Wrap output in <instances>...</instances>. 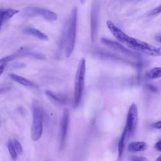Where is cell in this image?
Listing matches in <instances>:
<instances>
[{"mask_svg":"<svg viewBox=\"0 0 161 161\" xmlns=\"http://www.w3.org/2000/svg\"><path fill=\"white\" fill-rule=\"evenodd\" d=\"M23 32L26 35L33 36L41 40L47 41L48 39V36L45 33L35 28H31V27L26 28L23 30Z\"/></svg>","mask_w":161,"mask_h":161,"instance_id":"obj_10","label":"cell"},{"mask_svg":"<svg viewBox=\"0 0 161 161\" xmlns=\"http://www.w3.org/2000/svg\"><path fill=\"white\" fill-rule=\"evenodd\" d=\"M99 21V6L94 2L92 4L91 12V38L92 42H94L97 36Z\"/></svg>","mask_w":161,"mask_h":161,"instance_id":"obj_7","label":"cell"},{"mask_svg":"<svg viewBox=\"0 0 161 161\" xmlns=\"http://www.w3.org/2000/svg\"><path fill=\"white\" fill-rule=\"evenodd\" d=\"M9 89H10V86H8V85H6V86H3L2 87H0V94L6 92Z\"/></svg>","mask_w":161,"mask_h":161,"instance_id":"obj_21","label":"cell"},{"mask_svg":"<svg viewBox=\"0 0 161 161\" xmlns=\"http://www.w3.org/2000/svg\"><path fill=\"white\" fill-rule=\"evenodd\" d=\"M138 122V110L136 105L135 103L130 106L126 116V126L124 131L126 132L128 138L135 131Z\"/></svg>","mask_w":161,"mask_h":161,"instance_id":"obj_5","label":"cell"},{"mask_svg":"<svg viewBox=\"0 0 161 161\" xmlns=\"http://www.w3.org/2000/svg\"><path fill=\"white\" fill-rule=\"evenodd\" d=\"M46 95L52 101L54 102H56L59 104H64L65 102V99L64 97L58 95L54 92H52L50 91H45Z\"/></svg>","mask_w":161,"mask_h":161,"instance_id":"obj_16","label":"cell"},{"mask_svg":"<svg viewBox=\"0 0 161 161\" xmlns=\"http://www.w3.org/2000/svg\"><path fill=\"white\" fill-rule=\"evenodd\" d=\"M119 42L126 45L128 48L152 57L161 56V47H155L144 41L130 36L125 33L123 34Z\"/></svg>","mask_w":161,"mask_h":161,"instance_id":"obj_1","label":"cell"},{"mask_svg":"<svg viewBox=\"0 0 161 161\" xmlns=\"http://www.w3.org/2000/svg\"><path fill=\"white\" fill-rule=\"evenodd\" d=\"M69 122V111L68 109H65L62 114L60 123V147L62 148L65 143L67 130Z\"/></svg>","mask_w":161,"mask_h":161,"instance_id":"obj_8","label":"cell"},{"mask_svg":"<svg viewBox=\"0 0 161 161\" xmlns=\"http://www.w3.org/2000/svg\"><path fill=\"white\" fill-rule=\"evenodd\" d=\"M153 126L157 129H161V121H158L153 124Z\"/></svg>","mask_w":161,"mask_h":161,"instance_id":"obj_25","label":"cell"},{"mask_svg":"<svg viewBox=\"0 0 161 161\" xmlns=\"http://www.w3.org/2000/svg\"><path fill=\"white\" fill-rule=\"evenodd\" d=\"M146 77L148 79H155L161 77V67H155L150 69L146 74Z\"/></svg>","mask_w":161,"mask_h":161,"instance_id":"obj_14","label":"cell"},{"mask_svg":"<svg viewBox=\"0 0 161 161\" xmlns=\"http://www.w3.org/2000/svg\"><path fill=\"white\" fill-rule=\"evenodd\" d=\"M33 121L31 129V136L33 141L40 139L43 133V114L40 105L37 100L32 102Z\"/></svg>","mask_w":161,"mask_h":161,"instance_id":"obj_3","label":"cell"},{"mask_svg":"<svg viewBox=\"0 0 161 161\" xmlns=\"http://www.w3.org/2000/svg\"><path fill=\"white\" fill-rule=\"evenodd\" d=\"M156 161H161V156H160L159 157H158L156 160Z\"/></svg>","mask_w":161,"mask_h":161,"instance_id":"obj_28","label":"cell"},{"mask_svg":"<svg viewBox=\"0 0 161 161\" xmlns=\"http://www.w3.org/2000/svg\"><path fill=\"white\" fill-rule=\"evenodd\" d=\"M7 147H8V152L11 156V159L14 161L16 160L17 158H18V153L14 148L13 141L11 139L8 140V143H7Z\"/></svg>","mask_w":161,"mask_h":161,"instance_id":"obj_17","label":"cell"},{"mask_svg":"<svg viewBox=\"0 0 161 161\" xmlns=\"http://www.w3.org/2000/svg\"><path fill=\"white\" fill-rule=\"evenodd\" d=\"M25 13L27 16H41L46 20L52 22L55 21L57 19V15L53 11L40 8V7H35V6H30L28 7L25 9Z\"/></svg>","mask_w":161,"mask_h":161,"instance_id":"obj_6","label":"cell"},{"mask_svg":"<svg viewBox=\"0 0 161 161\" xmlns=\"http://www.w3.org/2000/svg\"><path fill=\"white\" fill-rule=\"evenodd\" d=\"M3 21H1V20H0V28H1V25H2V24H3Z\"/></svg>","mask_w":161,"mask_h":161,"instance_id":"obj_29","label":"cell"},{"mask_svg":"<svg viewBox=\"0 0 161 161\" xmlns=\"http://www.w3.org/2000/svg\"><path fill=\"white\" fill-rule=\"evenodd\" d=\"M6 63H4V64H1L0 65V75L3 74V72H4V69L6 67Z\"/></svg>","mask_w":161,"mask_h":161,"instance_id":"obj_24","label":"cell"},{"mask_svg":"<svg viewBox=\"0 0 161 161\" xmlns=\"http://www.w3.org/2000/svg\"><path fill=\"white\" fill-rule=\"evenodd\" d=\"M160 13H161V4L154 8L152 11H151L150 13H149V15H155Z\"/></svg>","mask_w":161,"mask_h":161,"instance_id":"obj_20","label":"cell"},{"mask_svg":"<svg viewBox=\"0 0 161 161\" xmlns=\"http://www.w3.org/2000/svg\"><path fill=\"white\" fill-rule=\"evenodd\" d=\"M9 77L11 80L26 87H35L36 85L31 82V80H28V79L17 74H9Z\"/></svg>","mask_w":161,"mask_h":161,"instance_id":"obj_11","label":"cell"},{"mask_svg":"<svg viewBox=\"0 0 161 161\" xmlns=\"http://www.w3.org/2000/svg\"><path fill=\"white\" fill-rule=\"evenodd\" d=\"M86 1H87V0H80V3H81L82 4H85V3L86 2Z\"/></svg>","mask_w":161,"mask_h":161,"instance_id":"obj_27","label":"cell"},{"mask_svg":"<svg viewBox=\"0 0 161 161\" xmlns=\"http://www.w3.org/2000/svg\"><path fill=\"white\" fill-rule=\"evenodd\" d=\"M130 160L131 161H148L147 158L142 156H132Z\"/></svg>","mask_w":161,"mask_h":161,"instance_id":"obj_19","label":"cell"},{"mask_svg":"<svg viewBox=\"0 0 161 161\" xmlns=\"http://www.w3.org/2000/svg\"><path fill=\"white\" fill-rule=\"evenodd\" d=\"M77 21V8H72L70 15L67 23L66 33L65 37V54L67 57L72 54L75 42L76 30Z\"/></svg>","mask_w":161,"mask_h":161,"instance_id":"obj_2","label":"cell"},{"mask_svg":"<svg viewBox=\"0 0 161 161\" xmlns=\"http://www.w3.org/2000/svg\"><path fill=\"white\" fill-rule=\"evenodd\" d=\"M101 40L103 43H104L106 46L110 47L111 48L117 52H119L120 53H122L123 54L130 55V56H133V57L136 56V54L135 53L131 52L130 50L125 48L123 45H121L118 42L111 40L109 39H107L106 38H102Z\"/></svg>","mask_w":161,"mask_h":161,"instance_id":"obj_9","label":"cell"},{"mask_svg":"<svg viewBox=\"0 0 161 161\" xmlns=\"http://www.w3.org/2000/svg\"><path fill=\"white\" fill-rule=\"evenodd\" d=\"M147 147V143L144 142H133L129 143L128 150L130 152H141L145 150Z\"/></svg>","mask_w":161,"mask_h":161,"instance_id":"obj_12","label":"cell"},{"mask_svg":"<svg viewBox=\"0 0 161 161\" xmlns=\"http://www.w3.org/2000/svg\"><path fill=\"white\" fill-rule=\"evenodd\" d=\"M155 148L158 151V152H161V140H159L158 142H157L155 144Z\"/></svg>","mask_w":161,"mask_h":161,"instance_id":"obj_23","label":"cell"},{"mask_svg":"<svg viewBox=\"0 0 161 161\" xmlns=\"http://www.w3.org/2000/svg\"><path fill=\"white\" fill-rule=\"evenodd\" d=\"M155 39L159 42H161V35H159V36H157L155 37Z\"/></svg>","mask_w":161,"mask_h":161,"instance_id":"obj_26","label":"cell"},{"mask_svg":"<svg viewBox=\"0 0 161 161\" xmlns=\"http://www.w3.org/2000/svg\"><path fill=\"white\" fill-rule=\"evenodd\" d=\"M86 74V60L82 58L77 66L74 80V103L77 106L81 100L82 92L84 87Z\"/></svg>","mask_w":161,"mask_h":161,"instance_id":"obj_4","label":"cell"},{"mask_svg":"<svg viewBox=\"0 0 161 161\" xmlns=\"http://www.w3.org/2000/svg\"><path fill=\"white\" fill-rule=\"evenodd\" d=\"M147 88L148 90H149L151 92H155L157 91V89L153 86V85H151V84H148L147 86Z\"/></svg>","mask_w":161,"mask_h":161,"instance_id":"obj_22","label":"cell"},{"mask_svg":"<svg viewBox=\"0 0 161 161\" xmlns=\"http://www.w3.org/2000/svg\"><path fill=\"white\" fill-rule=\"evenodd\" d=\"M124 1H135V0H124Z\"/></svg>","mask_w":161,"mask_h":161,"instance_id":"obj_31","label":"cell"},{"mask_svg":"<svg viewBox=\"0 0 161 161\" xmlns=\"http://www.w3.org/2000/svg\"><path fill=\"white\" fill-rule=\"evenodd\" d=\"M127 138H128L126 135V133L123 130V131L122 133V135L121 136V138L119 139V143H118V157H119V158H120L122 156V154H123V151H124L125 143H126V140Z\"/></svg>","mask_w":161,"mask_h":161,"instance_id":"obj_15","label":"cell"},{"mask_svg":"<svg viewBox=\"0 0 161 161\" xmlns=\"http://www.w3.org/2000/svg\"><path fill=\"white\" fill-rule=\"evenodd\" d=\"M13 143H14V148L16 149V151L18 155H21L23 153V151L21 143L16 138H14Z\"/></svg>","mask_w":161,"mask_h":161,"instance_id":"obj_18","label":"cell"},{"mask_svg":"<svg viewBox=\"0 0 161 161\" xmlns=\"http://www.w3.org/2000/svg\"><path fill=\"white\" fill-rule=\"evenodd\" d=\"M1 64H4V63L2 62V60H1V59H0V65H1Z\"/></svg>","mask_w":161,"mask_h":161,"instance_id":"obj_30","label":"cell"},{"mask_svg":"<svg viewBox=\"0 0 161 161\" xmlns=\"http://www.w3.org/2000/svg\"><path fill=\"white\" fill-rule=\"evenodd\" d=\"M19 11L18 9L13 8L0 9V20L3 22L18 13Z\"/></svg>","mask_w":161,"mask_h":161,"instance_id":"obj_13","label":"cell"}]
</instances>
